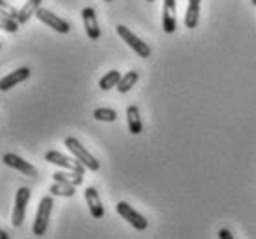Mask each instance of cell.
<instances>
[{"label":"cell","mask_w":256,"mask_h":239,"mask_svg":"<svg viewBox=\"0 0 256 239\" xmlns=\"http://www.w3.org/2000/svg\"><path fill=\"white\" fill-rule=\"evenodd\" d=\"M52 206H54V199L52 197H43L39 201L38 214H36V221H34L32 232L34 236H45L46 228H48V221H50Z\"/></svg>","instance_id":"6da1fadb"},{"label":"cell","mask_w":256,"mask_h":239,"mask_svg":"<svg viewBox=\"0 0 256 239\" xmlns=\"http://www.w3.org/2000/svg\"><path fill=\"white\" fill-rule=\"evenodd\" d=\"M65 147L72 152V156L76 158L78 162H82L86 165V169H90V171H98L100 169V163L91 156V152H88L86 147H82V143L78 141L76 137H67L65 139Z\"/></svg>","instance_id":"7a4b0ae2"},{"label":"cell","mask_w":256,"mask_h":239,"mask_svg":"<svg viewBox=\"0 0 256 239\" xmlns=\"http://www.w3.org/2000/svg\"><path fill=\"white\" fill-rule=\"evenodd\" d=\"M117 33H119V37H121L122 41H124V43L140 56V58H150V46H148L147 43H143L138 35H134L130 28L119 24L117 26Z\"/></svg>","instance_id":"3957f363"},{"label":"cell","mask_w":256,"mask_h":239,"mask_svg":"<svg viewBox=\"0 0 256 239\" xmlns=\"http://www.w3.org/2000/svg\"><path fill=\"white\" fill-rule=\"evenodd\" d=\"M30 197H32V191L28 188L17 189L15 206H13V217H12V223L15 228L22 227V221H24V217H26V206H28V202H30Z\"/></svg>","instance_id":"277c9868"},{"label":"cell","mask_w":256,"mask_h":239,"mask_svg":"<svg viewBox=\"0 0 256 239\" xmlns=\"http://www.w3.org/2000/svg\"><path fill=\"white\" fill-rule=\"evenodd\" d=\"M45 162L52 163V165H58V167L69 169V171H76V173H86V165L82 162H78L76 158H67L58 150H48L45 154Z\"/></svg>","instance_id":"5b68a950"},{"label":"cell","mask_w":256,"mask_h":239,"mask_svg":"<svg viewBox=\"0 0 256 239\" xmlns=\"http://www.w3.org/2000/svg\"><path fill=\"white\" fill-rule=\"evenodd\" d=\"M36 17H38L43 24H46L48 28L56 30V32H60V33L70 32V24L67 22V20H64L62 17H58L56 13L48 11V9H45V7H39L38 11H36Z\"/></svg>","instance_id":"8992f818"},{"label":"cell","mask_w":256,"mask_h":239,"mask_svg":"<svg viewBox=\"0 0 256 239\" xmlns=\"http://www.w3.org/2000/svg\"><path fill=\"white\" fill-rule=\"evenodd\" d=\"M117 214L121 215L122 219L124 221H128L132 227L136 228V230H147V227H148V221L143 217L141 214H138L134 208L130 206L128 202H119L117 204Z\"/></svg>","instance_id":"52a82bcc"},{"label":"cell","mask_w":256,"mask_h":239,"mask_svg":"<svg viewBox=\"0 0 256 239\" xmlns=\"http://www.w3.org/2000/svg\"><path fill=\"white\" fill-rule=\"evenodd\" d=\"M2 162L6 163L8 167L15 169V171H19V173H22V175H26V176H32V178L38 176V169L34 167L32 163L24 162L20 156L13 154V152H8V154L2 156Z\"/></svg>","instance_id":"ba28073f"},{"label":"cell","mask_w":256,"mask_h":239,"mask_svg":"<svg viewBox=\"0 0 256 239\" xmlns=\"http://www.w3.org/2000/svg\"><path fill=\"white\" fill-rule=\"evenodd\" d=\"M162 26L166 33H173L176 30V0H164Z\"/></svg>","instance_id":"9c48e42d"},{"label":"cell","mask_w":256,"mask_h":239,"mask_svg":"<svg viewBox=\"0 0 256 239\" xmlns=\"http://www.w3.org/2000/svg\"><path fill=\"white\" fill-rule=\"evenodd\" d=\"M30 74H32V71H30L28 67H20V69H17V71L10 72V74H6V76L0 80V91H10L17 84L28 80Z\"/></svg>","instance_id":"30bf717a"},{"label":"cell","mask_w":256,"mask_h":239,"mask_svg":"<svg viewBox=\"0 0 256 239\" xmlns=\"http://www.w3.org/2000/svg\"><path fill=\"white\" fill-rule=\"evenodd\" d=\"M82 19H84V28H86L88 37L90 39L100 37V28H98V20H96V15L93 7H84Z\"/></svg>","instance_id":"8fae6325"},{"label":"cell","mask_w":256,"mask_h":239,"mask_svg":"<svg viewBox=\"0 0 256 239\" xmlns=\"http://www.w3.org/2000/svg\"><path fill=\"white\" fill-rule=\"evenodd\" d=\"M84 197H86V201H88V206H90L91 215H93L95 219H102L104 217V206H102V201H100L98 193H96V189L88 188L86 191H84Z\"/></svg>","instance_id":"7c38bea8"},{"label":"cell","mask_w":256,"mask_h":239,"mask_svg":"<svg viewBox=\"0 0 256 239\" xmlns=\"http://www.w3.org/2000/svg\"><path fill=\"white\" fill-rule=\"evenodd\" d=\"M126 119H128V130H130V134L138 136V134L143 132V123H141L138 106H128L126 108Z\"/></svg>","instance_id":"4fadbf2b"},{"label":"cell","mask_w":256,"mask_h":239,"mask_svg":"<svg viewBox=\"0 0 256 239\" xmlns=\"http://www.w3.org/2000/svg\"><path fill=\"white\" fill-rule=\"evenodd\" d=\"M198 11H200V0H190V2H188L186 17H184V24H186V28H197Z\"/></svg>","instance_id":"5bb4252c"},{"label":"cell","mask_w":256,"mask_h":239,"mask_svg":"<svg viewBox=\"0 0 256 239\" xmlns=\"http://www.w3.org/2000/svg\"><path fill=\"white\" fill-rule=\"evenodd\" d=\"M41 2H43V0H28L24 6L20 7L19 17H17L19 24H26V22L30 20V17H32V15H36V11L41 7Z\"/></svg>","instance_id":"9a60e30c"},{"label":"cell","mask_w":256,"mask_h":239,"mask_svg":"<svg viewBox=\"0 0 256 239\" xmlns=\"http://www.w3.org/2000/svg\"><path fill=\"white\" fill-rule=\"evenodd\" d=\"M138 80H140V72H138V71L126 72V74H124V76H121V80H119V84H117V91L124 95V93H128V91L134 87Z\"/></svg>","instance_id":"2e32d148"},{"label":"cell","mask_w":256,"mask_h":239,"mask_svg":"<svg viewBox=\"0 0 256 239\" xmlns=\"http://www.w3.org/2000/svg\"><path fill=\"white\" fill-rule=\"evenodd\" d=\"M76 186L72 184H65V182H54L50 186V195L52 197H74Z\"/></svg>","instance_id":"e0dca14e"},{"label":"cell","mask_w":256,"mask_h":239,"mask_svg":"<svg viewBox=\"0 0 256 239\" xmlns=\"http://www.w3.org/2000/svg\"><path fill=\"white\" fill-rule=\"evenodd\" d=\"M54 182H65V184H72V186H80L84 182V175L82 173H76V171H70V173H54Z\"/></svg>","instance_id":"ac0fdd59"},{"label":"cell","mask_w":256,"mask_h":239,"mask_svg":"<svg viewBox=\"0 0 256 239\" xmlns=\"http://www.w3.org/2000/svg\"><path fill=\"white\" fill-rule=\"evenodd\" d=\"M119 80H121V72L114 69V71L106 72V74L100 78V82H98V87H100L102 91H110V89H114V87H117Z\"/></svg>","instance_id":"d6986e66"},{"label":"cell","mask_w":256,"mask_h":239,"mask_svg":"<svg viewBox=\"0 0 256 239\" xmlns=\"http://www.w3.org/2000/svg\"><path fill=\"white\" fill-rule=\"evenodd\" d=\"M93 117H95L96 121H106V123H114V121L117 119V111L112 110V108H98V110H95Z\"/></svg>","instance_id":"ffe728a7"},{"label":"cell","mask_w":256,"mask_h":239,"mask_svg":"<svg viewBox=\"0 0 256 239\" xmlns=\"http://www.w3.org/2000/svg\"><path fill=\"white\" fill-rule=\"evenodd\" d=\"M0 28L10 33H15L17 30H19V20L12 19V17H8V15H2V13H0Z\"/></svg>","instance_id":"44dd1931"},{"label":"cell","mask_w":256,"mask_h":239,"mask_svg":"<svg viewBox=\"0 0 256 239\" xmlns=\"http://www.w3.org/2000/svg\"><path fill=\"white\" fill-rule=\"evenodd\" d=\"M0 13L12 17V19H17V17H19V9L15 6H12V4H8L6 0H0Z\"/></svg>","instance_id":"7402d4cb"},{"label":"cell","mask_w":256,"mask_h":239,"mask_svg":"<svg viewBox=\"0 0 256 239\" xmlns=\"http://www.w3.org/2000/svg\"><path fill=\"white\" fill-rule=\"evenodd\" d=\"M219 238H221V239H232L234 236H232L228 230H219Z\"/></svg>","instance_id":"603a6c76"},{"label":"cell","mask_w":256,"mask_h":239,"mask_svg":"<svg viewBox=\"0 0 256 239\" xmlns=\"http://www.w3.org/2000/svg\"><path fill=\"white\" fill-rule=\"evenodd\" d=\"M8 238H10V236H8L4 230H0V239H8Z\"/></svg>","instance_id":"cb8c5ba5"},{"label":"cell","mask_w":256,"mask_h":239,"mask_svg":"<svg viewBox=\"0 0 256 239\" xmlns=\"http://www.w3.org/2000/svg\"><path fill=\"white\" fill-rule=\"evenodd\" d=\"M250 2H252V6H256V0H250Z\"/></svg>","instance_id":"d4e9b609"},{"label":"cell","mask_w":256,"mask_h":239,"mask_svg":"<svg viewBox=\"0 0 256 239\" xmlns=\"http://www.w3.org/2000/svg\"><path fill=\"white\" fill-rule=\"evenodd\" d=\"M147 2H154V0H147Z\"/></svg>","instance_id":"484cf974"},{"label":"cell","mask_w":256,"mask_h":239,"mask_svg":"<svg viewBox=\"0 0 256 239\" xmlns=\"http://www.w3.org/2000/svg\"><path fill=\"white\" fill-rule=\"evenodd\" d=\"M106 2H112V0H106Z\"/></svg>","instance_id":"4316f807"}]
</instances>
